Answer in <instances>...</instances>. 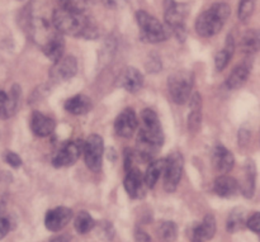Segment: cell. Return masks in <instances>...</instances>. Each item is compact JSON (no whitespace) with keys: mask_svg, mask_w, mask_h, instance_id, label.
<instances>
[{"mask_svg":"<svg viewBox=\"0 0 260 242\" xmlns=\"http://www.w3.org/2000/svg\"><path fill=\"white\" fill-rule=\"evenodd\" d=\"M141 121L142 127L139 132L140 139L145 140L160 149L164 144V133H162L157 114L151 109H145L141 113Z\"/></svg>","mask_w":260,"mask_h":242,"instance_id":"8992f818","label":"cell"},{"mask_svg":"<svg viewBox=\"0 0 260 242\" xmlns=\"http://www.w3.org/2000/svg\"><path fill=\"white\" fill-rule=\"evenodd\" d=\"M216 233V220L212 215L206 216L205 220L198 225H194L190 230V241L192 242H206L215 236Z\"/></svg>","mask_w":260,"mask_h":242,"instance_id":"9a60e30c","label":"cell"},{"mask_svg":"<svg viewBox=\"0 0 260 242\" xmlns=\"http://www.w3.org/2000/svg\"><path fill=\"white\" fill-rule=\"evenodd\" d=\"M137 126H139V121H137L136 113L132 109H124L116 118L114 131H116L118 136L128 139V137H131L135 133Z\"/></svg>","mask_w":260,"mask_h":242,"instance_id":"7c38bea8","label":"cell"},{"mask_svg":"<svg viewBox=\"0 0 260 242\" xmlns=\"http://www.w3.org/2000/svg\"><path fill=\"white\" fill-rule=\"evenodd\" d=\"M63 50H65V41H63L62 34L58 32L42 45V51L46 57H48L53 62L62 57Z\"/></svg>","mask_w":260,"mask_h":242,"instance_id":"d6986e66","label":"cell"},{"mask_svg":"<svg viewBox=\"0 0 260 242\" xmlns=\"http://www.w3.org/2000/svg\"><path fill=\"white\" fill-rule=\"evenodd\" d=\"M4 159L5 161H7V164L10 165L12 167H14V169H18V167L22 166V159H20L15 152L7 151L4 155Z\"/></svg>","mask_w":260,"mask_h":242,"instance_id":"1f68e13d","label":"cell"},{"mask_svg":"<svg viewBox=\"0 0 260 242\" xmlns=\"http://www.w3.org/2000/svg\"><path fill=\"white\" fill-rule=\"evenodd\" d=\"M51 242H69V240L66 237H63V236H60V237L53 238V240Z\"/></svg>","mask_w":260,"mask_h":242,"instance_id":"8d00e7d4","label":"cell"},{"mask_svg":"<svg viewBox=\"0 0 260 242\" xmlns=\"http://www.w3.org/2000/svg\"><path fill=\"white\" fill-rule=\"evenodd\" d=\"M78 71V62L73 56H66L61 57L60 60L56 61L55 65L51 68L50 76L56 83H62V81L70 80L71 78L76 75Z\"/></svg>","mask_w":260,"mask_h":242,"instance_id":"30bf717a","label":"cell"},{"mask_svg":"<svg viewBox=\"0 0 260 242\" xmlns=\"http://www.w3.org/2000/svg\"><path fill=\"white\" fill-rule=\"evenodd\" d=\"M190 112L189 117H188V128L192 132H197L201 127V121H202V117H201V96L197 93L193 94V96L190 98Z\"/></svg>","mask_w":260,"mask_h":242,"instance_id":"cb8c5ba5","label":"cell"},{"mask_svg":"<svg viewBox=\"0 0 260 242\" xmlns=\"http://www.w3.org/2000/svg\"><path fill=\"white\" fill-rule=\"evenodd\" d=\"M246 226H248L249 230H251L253 232L260 233V213H254L253 216H250L249 220L246 221Z\"/></svg>","mask_w":260,"mask_h":242,"instance_id":"d6a6232c","label":"cell"},{"mask_svg":"<svg viewBox=\"0 0 260 242\" xmlns=\"http://www.w3.org/2000/svg\"><path fill=\"white\" fill-rule=\"evenodd\" d=\"M255 7V0H241L239 5V19L246 22L251 17Z\"/></svg>","mask_w":260,"mask_h":242,"instance_id":"4dcf8cb0","label":"cell"},{"mask_svg":"<svg viewBox=\"0 0 260 242\" xmlns=\"http://www.w3.org/2000/svg\"><path fill=\"white\" fill-rule=\"evenodd\" d=\"M146 184H145L144 175L141 174L139 169L134 167L129 171H127L126 179H124V189L127 194L134 199H139L145 195L146 190Z\"/></svg>","mask_w":260,"mask_h":242,"instance_id":"4fadbf2b","label":"cell"},{"mask_svg":"<svg viewBox=\"0 0 260 242\" xmlns=\"http://www.w3.org/2000/svg\"><path fill=\"white\" fill-rule=\"evenodd\" d=\"M193 88V74L189 71H177L168 79V89L173 101L184 104L189 100Z\"/></svg>","mask_w":260,"mask_h":242,"instance_id":"277c9868","label":"cell"},{"mask_svg":"<svg viewBox=\"0 0 260 242\" xmlns=\"http://www.w3.org/2000/svg\"><path fill=\"white\" fill-rule=\"evenodd\" d=\"M55 121L41 112H33L30 117V129L38 137H47L55 131Z\"/></svg>","mask_w":260,"mask_h":242,"instance_id":"2e32d148","label":"cell"},{"mask_svg":"<svg viewBox=\"0 0 260 242\" xmlns=\"http://www.w3.org/2000/svg\"><path fill=\"white\" fill-rule=\"evenodd\" d=\"M74 226H75V230L79 233L85 235V233L90 232L95 227V221L93 220V217L88 212H80L76 216Z\"/></svg>","mask_w":260,"mask_h":242,"instance_id":"83f0119b","label":"cell"},{"mask_svg":"<svg viewBox=\"0 0 260 242\" xmlns=\"http://www.w3.org/2000/svg\"><path fill=\"white\" fill-rule=\"evenodd\" d=\"M83 141H70L63 144L52 156V165L55 167L71 166L80 159L83 154Z\"/></svg>","mask_w":260,"mask_h":242,"instance_id":"9c48e42d","label":"cell"},{"mask_svg":"<svg viewBox=\"0 0 260 242\" xmlns=\"http://www.w3.org/2000/svg\"><path fill=\"white\" fill-rule=\"evenodd\" d=\"M234 50H235V43H234L233 37L230 36V37L228 38V42H226L225 48L221 50L215 57V65L218 71H222L223 68L229 65V61H230L231 57H233Z\"/></svg>","mask_w":260,"mask_h":242,"instance_id":"d4e9b609","label":"cell"},{"mask_svg":"<svg viewBox=\"0 0 260 242\" xmlns=\"http://www.w3.org/2000/svg\"><path fill=\"white\" fill-rule=\"evenodd\" d=\"M164 17L167 27L169 28L170 32L174 33L178 40H184L187 7L183 4H178L174 0H165Z\"/></svg>","mask_w":260,"mask_h":242,"instance_id":"5b68a950","label":"cell"},{"mask_svg":"<svg viewBox=\"0 0 260 242\" xmlns=\"http://www.w3.org/2000/svg\"><path fill=\"white\" fill-rule=\"evenodd\" d=\"M91 100L86 95L79 94V95L73 96L65 101V111L68 113L74 114V116H83L90 112Z\"/></svg>","mask_w":260,"mask_h":242,"instance_id":"44dd1931","label":"cell"},{"mask_svg":"<svg viewBox=\"0 0 260 242\" xmlns=\"http://www.w3.org/2000/svg\"><path fill=\"white\" fill-rule=\"evenodd\" d=\"M245 180H244V184L241 187L243 190V194L246 198H251L254 194V189H255V165L253 161H249L246 165L245 169Z\"/></svg>","mask_w":260,"mask_h":242,"instance_id":"484cf974","label":"cell"},{"mask_svg":"<svg viewBox=\"0 0 260 242\" xmlns=\"http://www.w3.org/2000/svg\"><path fill=\"white\" fill-rule=\"evenodd\" d=\"M135 240H136V242H150L151 238L144 231H136V233H135Z\"/></svg>","mask_w":260,"mask_h":242,"instance_id":"e575fe53","label":"cell"},{"mask_svg":"<svg viewBox=\"0 0 260 242\" xmlns=\"http://www.w3.org/2000/svg\"><path fill=\"white\" fill-rule=\"evenodd\" d=\"M127 0H103L104 4L109 8H119L126 3Z\"/></svg>","mask_w":260,"mask_h":242,"instance_id":"d590c367","label":"cell"},{"mask_svg":"<svg viewBox=\"0 0 260 242\" xmlns=\"http://www.w3.org/2000/svg\"><path fill=\"white\" fill-rule=\"evenodd\" d=\"M212 161L220 172H229L233 170L235 159L234 155L223 146H216L212 151Z\"/></svg>","mask_w":260,"mask_h":242,"instance_id":"ac0fdd59","label":"cell"},{"mask_svg":"<svg viewBox=\"0 0 260 242\" xmlns=\"http://www.w3.org/2000/svg\"><path fill=\"white\" fill-rule=\"evenodd\" d=\"M73 218V211L66 207H57L48 211L45 217V226L52 232H58L68 226Z\"/></svg>","mask_w":260,"mask_h":242,"instance_id":"8fae6325","label":"cell"},{"mask_svg":"<svg viewBox=\"0 0 260 242\" xmlns=\"http://www.w3.org/2000/svg\"><path fill=\"white\" fill-rule=\"evenodd\" d=\"M183 165L184 160L179 152H173L167 157V164L164 169V188L168 193H173L178 188L182 179Z\"/></svg>","mask_w":260,"mask_h":242,"instance_id":"ba28073f","label":"cell"},{"mask_svg":"<svg viewBox=\"0 0 260 242\" xmlns=\"http://www.w3.org/2000/svg\"><path fill=\"white\" fill-rule=\"evenodd\" d=\"M117 81H118V85L128 93H136L144 86V76L135 67L123 68Z\"/></svg>","mask_w":260,"mask_h":242,"instance_id":"5bb4252c","label":"cell"},{"mask_svg":"<svg viewBox=\"0 0 260 242\" xmlns=\"http://www.w3.org/2000/svg\"><path fill=\"white\" fill-rule=\"evenodd\" d=\"M259 235H260V233H259Z\"/></svg>","mask_w":260,"mask_h":242,"instance_id":"74e56055","label":"cell"},{"mask_svg":"<svg viewBox=\"0 0 260 242\" xmlns=\"http://www.w3.org/2000/svg\"><path fill=\"white\" fill-rule=\"evenodd\" d=\"M104 152V142L99 134H90L84 142V159L85 164L91 171L98 172L102 169Z\"/></svg>","mask_w":260,"mask_h":242,"instance_id":"52a82bcc","label":"cell"},{"mask_svg":"<svg viewBox=\"0 0 260 242\" xmlns=\"http://www.w3.org/2000/svg\"><path fill=\"white\" fill-rule=\"evenodd\" d=\"M159 236L165 242H174L177 238V226L174 222H162L159 226Z\"/></svg>","mask_w":260,"mask_h":242,"instance_id":"f546056e","label":"cell"},{"mask_svg":"<svg viewBox=\"0 0 260 242\" xmlns=\"http://www.w3.org/2000/svg\"><path fill=\"white\" fill-rule=\"evenodd\" d=\"M52 24L55 29L62 36L84 37L94 40L98 37V28L95 23L83 10L61 7L52 14Z\"/></svg>","mask_w":260,"mask_h":242,"instance_id":"6da1fadb","label":"cell"},{"mask_svg":"<svg viewBox=\"0 0 260 242\" xmlns=\"http://www.w3.org/2000/svg\"><path fill=\"white\" fill-rule=\"evenodd\" d=\"M246 225L245 215L243 210H235L231 212L228 220V231L229 232H238L243 230L244 226Z\"/></svg>","mask_w":260,"mask_h":242,"instance_id":"f1b7e54d","label":"cell"},{"mask_svg":"<svg viewBox=\"0 0 260 242\" xmlns=\"http://www.w3.org/2000/svg\"><path fill=\"white\" fill-rule=\"evenodd\" d=\"M136 20L141 30V38L145 42L159 43L164 42L170 34V29L159 22L154 15L145 10L136 13Z\"/></svg>","mask_w":260,"mask_h":242,"instance_id":"3957f363","label":"cell"},{"mask_svg":"<svg viewBox=\"0 0 260 242\" xmlns=\"http://www.w3.org/2000/svg\"><path fill=\"white\" fill-rule=\"evenodd\" d=\"M165 164H167V159H160V160H152L150 161L149 167H147L146 172L144 175L145 184L147 188H154L155 184L157 183L159 178L164 172Z\"/></svg>","mask_w":260,"mask_h":242,"instance_id":"603a6c76","label":"cell"},{"mask_svg":"<svg viewBox=\"0 0 260 242\" xmlns=\"http://www.w3.org/2000/svg\"><path fill=\"white\" fill-rule=\"evenodd\" d=\"M10 231V222L8 218L0 217V240L5 237Z\"/></svg>","mask_w":260,"mask_h":242,"instance_id":"836d02e7","label":"cell"},{"mask_svg":"<svg viewBox=\"0 0 260 242\" xmlns=\"http://www.w3.org/2000/svg\"><path fill=\"white\" fill-rule=\"evenodd\" d=\"M241 50L245 53H255L260 50V36L254 30L245 33L241 40Z\"/></svg>","mask_w":260,"mask_h":242,"instance_id":"4316f807","label":"cell"},{"mask_svg":"<svg viewBox=\"0 0 260 242\" xmlns=\"http://www.w3.org/2000/svg\"><path fill=\"white\" fill-rule=\"evenodd\" d=\"M213 190L218 197L231 198L238 193L239 183L238 180L234 179L229 175H221L213 183Z\"/></svg>","mask_w":260,"mask_h":242,"instance_id":"ffe728a7","label":"cell"},{"mask_svg":"<svg viewBox=\"0 0 260 242\" xmlns=\"http://www.w3.org/2000/svg\"><path fill=\"white\" fill-rule=\"evenodd\" d=\"M18 99H19V86H13L10 94H7L4 90H0V118L8 119L14 114Z\"/></svg>","mask_w":260,"mask_h":242,"instance_id":"e0dca14e","label":"cell"},{"mask_svg":"<svg viewBox=\"0 0 260 242\" xmlns=\"http://www.w3.org/2000/svg\"><path fill=\"white\" fill-rule=\"evenodd\" d=\"M230 15V7L225 3H216L210 9L198 15L196 30L201 37H212L222 29Z\"/></svg>","mask_w":260,"mask_h":242,"instance_id":"7a4b0ae2","label":"cell"},{"mask_svg":"<svg viewBox=\"0 0 260 242\" xmlns=\"http://www.w3.org/2000/svg\"><path fill=\"white\" fill-rule=\"evenodd\" d=\"M249 74H250V67L246 63H241L238 67L234 68L233 73L229 75L228 80H226V86L231 90L241 88L245 84V81L248 80Z\"/></svg>","mask_w":260,"mask_h":242,"instance_id":"7402d4cb","label":"cell"}]
</instances>
